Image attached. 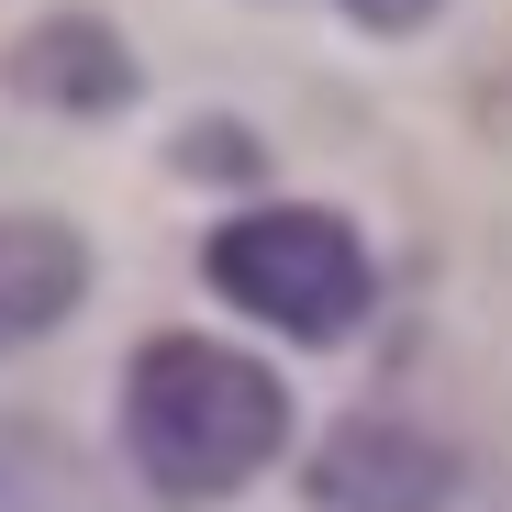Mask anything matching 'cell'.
<instances>
[{
	"label": "cell",
	"instance_id": "3",
	"mask_svg": "<svg viewBox=\"0 0 512 512\" xmlns=\"http://www.w3.org/2000/svg\"><path fill=\"white\" fill-rule=\"evenodd\" d=\"M323 512H446L457 501V446H435L401 412H346L312 457Z\"/></svg>",
	"mask_w": 512,
	"mask_h": 512
},
{
	"label": "cell",
	"instance_id": "1",
	"mask_svg": "<svg viewBox=\"0 0 512 512\" xmlns=\"http://www.w3.org/2000/svg\"><path fill=\"white\" fill-rule=\"evenodd\" d=\"M290 446V390L212 346V334H145L123 368V457L156 501H234Z\"/></svg>",
	"mask_w": 512,
	"mask_h": 512
},
{
	"label": "cell",
	"instance_id": "4",
	"mask_svg": "<svg viewBox=\"0 0 512 512\" xmlns=\"http://www.w3.org/2000/svg\"><path fill=\"white\" fill-rule=\"evenodd\" d=\"M12 90L45 101V112H67V123H112V112H134L145 67H134V45H123L101 12H45V23L12 45Z\"/></svg>",
	"mask_w": 512,
	"mask_h": 512
},
{
	"label": "cell",
	"instance_id": "6",
	"mask_svg": "<svg viewBox=\"0 0 512 512\" xmlns=\"http://www.w3.org/2000/svg\"><path fill=\"white\" fill-rule=\"evenodd\" d=\"M0 512H101V501L45 423H0Z\"/></svg>",
	"mask_w": 512,
	"mask_h": 512
},
{
	"label": "cell",
	"instance_id": "7",
	"mask_svg": "<svg viewBox=\"0 0 512 512\" xmlns=\"http://www.w3.org/2000/svg\"><path fill=\"white\" fill-rule=\"evenodd\" d=\"M346 12H357L368 34H423V23H435V0H346Z\"/></svg>",
	"mask_w": 512,
	"mask_h": 512
},
{
	"label": "cell",
	"instance_id": "2",
	"mask_svg": "<svg viewBox=\"0 0 512 512\" xmlns=\"http://www.w3.org/2000/svg\"><path fill=\"white\" fill-rule=\"evenodd\" d=\"M201 279H212L234 312L279 323L290 346H334V334H357V323L379 312V268H368L357 223L323 212V201H256V212L212 223Z\"/></svg>",
	"mask_w": 512,
	"mask_h": 512
},
{
	"label": "cell",
	"instance_id": "5",
	"mask_svg": "<svg viewBox=\"0 0 512 512\" xmlns=\"http://www.w3.org/2000/svg\"><path fill=\"white\" fill-rule=\"evenodd\" d=\"M78 290H90V245L56 212H0V346H34L45 323H67Z\"/></svg>",
	"mask_w": 512,
	"mask_h": 512
}]
</instances>
